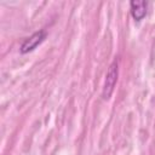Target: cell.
Returning a JSON list of instances; mask_svg holds the SVG:
<instances>
[{
	"label": "cell",
	"mask_w": 155,
	"mask_h": 155,
	"mask_svg": "<svg viewBox=\"0 0 155 155\" xmlns=\"http://www.w3.org/2000/svg\"><path fill=\"white\" fill-rule=\"evenodd\" d=\"M117 76H119V64H117V61L115 59L109 69H108V73L105 75V80H104V85H103V90H102V97L103 99H109L114 92V88H115V85L117 82Z\"/></svg>",
	"instance_id": "1"
},
{
	"label": "cell",
	"mask_w": 155,
	"mask_h": 155,
	"mask_svg": "<svg viewBox=\"0 0 155 155\" xmlns=\"http://www.w3.org/2000/svg\"><path fill=\"white\" fill-rule=\"evenodd\" d=\"M46 36H47V33L44 29L42 30H39V31H35L33 35H30L29 38H27L22 42V45L19 47L21 53H29V52L34 51L39 45H41L45 41Z\"/></svg>",
	"instance_id": "2"
},
{
	"label": "cell",
	"mask_w": 155,
	"mask_h": 155,
	"mask_svg": "<svg viewBox=\"0 0 155 155\" xmlns=\"http://www.w3.org/2000/svg\"><path fill=\"white\" fill-rule=\"evenodd\" d=\"M130 7H131V15L136 22H140L147 16V11H148L147 1L133 0L130 2Z\"/></svg>",
	"instance_id": "3"
}]
</instances>
